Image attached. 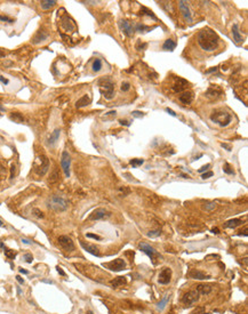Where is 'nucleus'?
<instances>
[{
  "instance_id": "nucleus-1",
  "label": "nucleus",
  "mask_w": 248,
  "mask_h": 314,
  "mask_svg": "<svg viewBox=\"0 0 248 314\" xmlns=\"http://www.w3.org/2000/svg\"><path fill=\"white\" fill-rule=\"evenodd\" d=\"M197 40H198L199 46L205 52H214L218 47V43H220V38L217 33L209 28L202 29L198 33Z\"/></svg>"
},
{
  "instance_id": "nucleus-2",
  "label": "nucleus",
  "mask_w": 248,
  "mask_h": 314,
  "mask_svg": "<svg viewBox=\"0 0 248 314\" xmlns=\"http://www.w3.org/2000/svg\"><path fill=\"white\" fill-rule=\"evenodd\" d=\"M99 92L106 99H112L114 96V84L110 78H102L99 80Z\"/></svg>"
},
{
  "instance_id": "nucleus-3",
  "label": "nucleus",
  "mask_w": 248,
  "mask_h": 314,
  "mask_svg": "<svg viewBox=\"0 0 248 314\" xmlns=\"http://www.w3.org/2000/svg\"><path fill=\"white\" fill-rule=\"evenodd\" d=\"M67 206H69V202L60 195H52L47 201V207L54 212H65L67 209Z\"/></svg>"
},
{
  "instance_id": "nucleus-4",
  "label": "nucleus",
  "mask_w": 248,
  "mask_h": 314,
  "mask_svg": "<svg viewBox=\"0 0 248 314\" xmlns=\"http://www.w3.org/2000/svg\"><path fill=\"white\" fill-rule=\"evenodd\" d=\"M210 120L214 124L218 125L220 127H227L232 121V116H231L230 113L218 110V111H215V112H213L210 114Z\"/></svg>"
},
{
  "instance_id": "nucleus-5",
  "label": "nucleus",
  "mask_w": 248,
  "mask_h": 314,
  "mask_svg": "<svg viewBox=\"0 0 248 314\" xmlns=\"http://www.w3.org/2000/svg\"><path fill=\"white\" fill-rule=\"evenodd\" d=\"M48 167H49V160H48V158L45 157V155H39L34 161L33 169H34V171L37 173V175L44 176V175L47 173Z\"/></svg>"
},
{
  "instance_id": "nucleus-6",
  "label": "nucleus",
  "mask_w": 248,
  "mask_h": 314,
  "mask_svg": "<svg viewBox=\"0 0 248 314\" xmlns=\"http://www.w3.org/2000/svg\"><path fill=\"white\" fill-rule=\"evenodd\" d=\"M140 249L151 258V261L153 262V264H156V259H159V258L161 259V256H160L159 253H158L154 248L151 247L150 244L145 243V242H141V243H140Z\"/></svg>"
},
{
  "instance_id": "nucleus-7",
  "label": "nucleus",
  "mask_w": 248,
  "mask_h": 314,
  "mask_svg": "<svg viewBox=\"0 0 248 314\" xmlns=\"http://www.w3.org/2000/svg\"><path fill=\"white\" fill-rule=\"evenodd\" d=\"M61 167L64 171L65 177H70V167H71V157L67 151H63L61 158Z\"/></svg>"
},
{
  "instance_id": "nucleus-8",
  "label": "nucleus",
  "mask_w": 248,
  "mask_h": 314,
  "mask_svg": "<svg viewBox=\"0 0 248 314\" xmlns=\"http://www.w3.org/2000/svg\"><path fill=\"white\" fill-rule=\"evenodd\" d=\"M103 266L110 268L111 271L120 272V271H122V270L126 268V263H125L124 259L118 258V259H114V261H112V262H109V263H106V264H103Z\"/></svg>"
},
{
  "instance_id": "nucleus-9",
  "label": "nucleus",
  "mask_w": 248,
  "mask_h": 314,
  "mask_svg": "<svg viewBox=\"0 0 248 314\" xmlns=\"http://www.w3.org/2000/svg\"><path fill=\"white\" fill-rule=\"evenodd\" d=\"M189 87V82L185 80V79H182L180 77H176L175 80H174L173 85H172V88L175 93H183L185 92V89Z\"/></svg>"
},
{
  "instance_id": "nucleus-10",
  "label": "nucleus",
  "mask_w": 248,
  "mask_h": 314,
  "mask_svg": "<svg viewBox=\"0 0 248 314\" xmlns=\"http://www.w3.org/2000/svg\"><path fill=\"white\" fill-rule=\"evenodd\" d=\"M58 244H60L61 248L64 249L65 251L75 250V243H73V241L71 240V238L67 237V235H61V237H58Z\"/></svg>"
},
{
  "instance_id": "nucleus-11",
  "label": "nucleus",
  "mask_w": 248,
  "mask_h": 314,
  "mask_svg": "<svg viewBox=\"0 0 248 314\" xmlns=\"http://www.w3.org/2000/svg\"><path fill=\"white\" fill-rule=\"evenodd\" d=\"M199 295L198 293H197V290H190L189 293H186L183 296V298H182V302L185 304V305H192V304H195V303H197L198 302V299H199Z\"/></svg>"
},
{
  "instance_id": "nucleus-12",
  "label": "nucleus",
  "mask_w": 248,
  "mask_h": 314,
  "mask_svg": "<svg viewBox=\"0 0 248 314\" xmlns=\"http://www.w3.org/2000/svg\"><path fill=\"white\" fill-rule=\"evenodd\" d=\"M178 7H180V11L182 13L183 15V17L186 22L189 23H191L192 22V15H191V11H190V8H189V5L186 1L184 0H181V1H178Z\"/></svg>"
},
{
  "instance_id": "nucleus-13",
  "label": "nucleus",
  "mask_w": 248,
  "mask_h": 314,
  "mask_svg": "<svg viewBox=\"0 0 248 314\" xmlns=\"http://www.w3.org/2000/svg\"><path fill=\"white\" fill-rule=\"evenodd\" d=\"M108 216H110V214L106 212L104 208H97L95 209L94 212L89 215L88 217V221H99V219H103L108 217Z\"/></svg>"
},
{
  "instance_id": "nucleus-14",
  "label": "nucleus",
  "mask_w": 248,
  "mask_h": 314,
  "mask_svg": "<svg viewBox=\"0 0 248 314\" xmlns=\"http://www.w3.org/2000/svg\"><path fill=\"white\" fill-rule=\"evenodd\" d=\"M170 279H172V270L169 267H165L163 271L159 273V283L161 284H167V283L170 282Z\"/></svg>"
},
{
  "instance_id": "nucleus-15",
  "label": "nucleus",
  "mask_w": 248,
  "mask_h": 314,
  "mask_svg": "<svg viewBox=\"0 0 248 314\" xmlns=\"http://www.w3.org/2000/svg\"><path fill=\"white\" fill-rule=\"evenodd\" d=\"M120 26H121V30L124 31V33L127 35V37H131V35L134 34V31H135L134 26H133L128 21H121Z\"/></svg>"
},
{
  "instance_id": "nucleus-16",
  "label": "nucleus",
  "mask_w": 248,
  "mask_h": 314,
  "mask_svg": "<svg viewBox=\"0 0 248 314\" xmlns=\"http://www.w3.org/2000/svg\"><path fill=\"white\" fill-rule=\"evenodd\" d=\"M80 246L84 248V250H86L87 253H89V254L94 255V256H99V255H101L99 254V249H97V247L94 246V244L86 243V242H84V241H80Z\"/></svg>"
},
{
  "instance_id": "nucleus-17",
  "label": "nucleus",
  "mask_w": 248,
  "mask_h": 314,
  "mask_svg": "<svg viewBox=\"0 0 248 314\" xmlns=\"http://www.w3.org/2000/svg\"><path fill=\"white\" fill-rule=\"evenodd\" d=\"M189 276H190L191 279H197V280H205L209 278L208 274H206V273L199 271V270H192V271H190L189 272Z\"/></svg>"
},
{
  "instance_id": "nucleus-18",
  "label": "nucleus",
  "mask_w": 248,
  "mask_h": 314,
  "mask_svg": "<svg viewBox=\"0 0 248 314\" xmlns=\"http://www.w3.org/2000/svg\"><path fill=\"white\" fill-rule=\"evenodd\" d=\"M180 101H181L183 104H190V103L192 102V99H193V94H192V92H183L180 95Z\"/></svg>"
},
{
  "instance_id": "nucleus-19",
  "label": "nucleus",
  "mask_w": 248,
  "mask_h": 314,
  "mask_svg": "<svg viewBox=\"0 0 248 314\" xmlns=\"http://www.w3.org/2000/svg\"><path fill=\"white\" fill-rule=\"evenodd\" d=\"M60 135H61V129H55V130L50 134V136L48 137V139H47V144L50 145V146H53V145L58 141Z\"/></svg>"
},
{
  "instance_id": "nucleus-20",
  "label": "nucleus",
  "mask_w": 248,
  "mask_h": 314,
  "mask_svg": "<svg viewBox=\"0 0 248 314\" xmlns=\"http://www.w3.org/2000/svg\"><path fill=\"white\" fill-rule=\"evenodd\" d=\"M90 102H92L90 97H89L88 95H84L81 98L77 101V103H76V106H77L78 109H80V107H85V106L89 105V104H90Z\"/></svg>"
},
{
  "instance_id": "nucleus-21",
  "label": "nucleus",
  "mask_w": 248,
  "mask_h": 314,
  "mask_svg": "<svg viewBox=\"0 0 248 314\" xmlns=\"http://www.w3.org/2000/svg\"><path fill=\"white\" fill-rule=\"evenodd\" d=\"M197 293L199 294V295H202V296H206V295H208V294H210V291H212V287L209 286V284H199V286H197Z\"/></svg>"
},
{
  "instance_id": "nucleus-22",
  "label": "nucleus",
  "mask_w": 248,
  "mask_h": 314,
  "mask_svg": "<svg viewBox=\"0 0 248 314\" xmlns=\"http://www.w3.org/2000/svg\"><path fill=\"white\" fill-rule=\"evenodd\" d=\"M232 35H233V40L237 43L242 41V35H241L240 31H239L238 24H233V26H232Z\"/></svg>"
},
{
  "instance_id": "nucleus-23",
  "label": "nucleus",
  "mask_w": 248,
  "mask_h": 314,
  "mask_svg": "<svg viewBox=\"0 0 248 314\" xmlns=\"http://www.w3.org/2000/svg\"><path fill=\"white\" fill-rule=\"evenodd\" d=\"M47 37H48V34H47L46 32L43 31V30H40V31H38V33L35 34L34 38H33V43H40L41 41L46 40Z\"/></svg>"
},
{
  "instance_id": "nucleus-24",
  "label": "nucleus",
  "mask_w": 248,
  "mask_h": 314,
  "mask_svg": "<svg viewBox=\"0 0 248 314\" xmlns=\"http://www.w3.org/2000/svg\"><path fill=\"white\" fill-rule=\"evenodd\" d=\"M126 282H127L126 278H124V276H118V278H116L114 280H112L110 283L113 288H118V287H121V286H124V284H126Z\"/></svg>"
},
{
  "instance_id": "nucleus-25",
  "label": "nucleus",
  "mask_w": 248,
  "mask_h": 314,
  "mask_svg": "<svg viewBox=\"0 0 248 314\" xmlns=\"http://www.w3.org/2000/svg\"><path fill=\"white\" fill-rule=\"evenodd\" d=\"M56 5V1L55 0H41L40 1V6L43 8L44 11H47V9H50L52 7H54Z\"/></svg>"
},
{
  "instance_id": "nucleus-26",
  "label": "nucleus",
  "mask_w": 248,
  "mask_h": 314,
  "mask_svg": "<svg viewBox=\"0 0 248 314\" xmlns=\"http://www.w3.org/2000/svg\"><path fill=\"white\" fill-rule=\"evenodd\" d=\"M242 224V221L239 218H233V219H230V221H227V224H225V227L227 229H236L237 226L241 225Z\"/></svg>"
},
{
  "instance_id": "nucleus-27",
  "label": "nucleus",
  "mask_w": 248,
  "mask_h": 314,
  "mask_svg": "<svg viewBox=\"0 0 248 314\" xmlns=\"http://www.w3.org/2000/svg\"><path fill=\"white\" fill-rule=\"evenodd\" d=\"M163 48L165 50H174L175 48H176V43L174 41V40H172V39H167L166 41L163 43Z\"/></svg>"
},
{
  "instance_id": "nucleus-28",
  "label": "nucleus",
  "mask_w": 248,
  "mask_h": 314,
  "mask_svg": "<svg viewBox=\"0 0 248 314\" xmlns=\"http://www.w3.org/2000/svg\"><path fill=\"white\" fill-rule=\"evenodd\" d=\"M134 29H135V31L143 32V33H145V32L151 31V30H152V29H154V28H150V26H146V25H144V24H141V23H138V24L135 25Z\"/></svg>"
},
{
  "instance_id": "nucleus-29",
  "label": "nucleus",
  "mask_w": 248,
  "mask_h": 314,
  "mask_svg": "<svg viewBox=\"0 0 248 314\" xmlns=\"http://www.w3.org/2000/svg\"><path fill=\"white\" fill-rule=\"evenodd\" d=\"M168 300H169V295H166V296L163 297V299L160 300L159 303L157 304V310L161 312V311H163V308H165V306H166V305H167V303H168Z\"/></svg>"
},
{
  "instance_id": "nucleus-30",
  "label": "nucleus",
  "mask_w": 248,
  "mask_h": 314,
  "mask_svg": "<svg viewBox=\"0 0 248 314\" xmlns=\"http://www.w3.org/2000/svg\"><path fill=\"white\" fill-rule=\"evenodd\" d=\"M92 67H93V71H94V72L101 71V69H102V61H101V58H96V60L94 61V63H93Z\"/></svg>"
},
{
  "instance_id": "nucleus-31",
  "label": "nucleus",
  "mask_w": 248,
  "mask_h": 314,
  "mask_svg": "<svg viewBox=\"0 0 248 314\" xmlns=\"http://www.w3.org/2000/svg\"><path fill=\"white\" fill-rule=\"evenodd\" d=\"M11 119L14 122H23V116H22V114H20V113H17V112H13L11 114Z\"/></svg>"
},
{
  "instance_id": "nucleus-32",
  "label": "nucleus",
  "mask_w": 248,
  "mask_h": 314,
  "mask_svg": "<svg viewBox=\"0 0 248 314\" xmlns=\"http://www.w3.org/2000/svg\"><path fill=\"white\" fill-rule=\"evenodd\" d=\"M218 94H221V89L220 88H214V87H210V88H208V90H207V95L208 96H217Z\"/></svg>"
},
{
  "instance_id": "nucleus-33",
  "label": "nucleus",
  "mask_w": 248,
  "mask_h": 314,
  "mask_svg": "<svg viewBox=\"0 0 248 314\" xmlns=\"http://www.w3.org/2000/svg\"><path fill=\"white\" fill-rule=\"evenodd\" d=\"M141 14L142 15H146V16H150V17H152L153 20H156V16H154V14L152 13V11L148 9L146 7H142L141 8Z\"/></svg>"
},
{
  "instance_id": "nucleus-34",
  "label": "nucleus",
  "mask_w": 248,
  "mask_h": 314,
  "mask_svg": "<svg viewBox=\"0 0 248 314\" xmlns=\"http://www.w3.org/2000/svg\"><path fill=\"white\" fill-rule=\"evenodd\" d=\"M223 171H224V173H225V174H227V175H234V170L232 169V167H231L227 162L224 163V166H223Z\"/></svg>"
},
{
  "instance_id": "nucleus-35",
  "label": "nucleus",
  "mask_w": 248,
  "mask_h": 314,
  "mask_svg": "<svg viewBox=\"0 0 248 314\" xmlns=\"http://www.w3.org/2000/svg\"><path fill=\"white\" fill-rule=\"evenodd\" d=\"M144 163V160L143 159H133L131 161V165L133 166V168H137V167L142 166Z\"/></svg>"
},
{
  "instance_id": "nucleus-36",
  "label": "nucleus",
  "mask_w": 248,
  "mask_h": 314,
  "mask_svg": "<svg viewBox=\"0 0 248 314\" xmlns=\"http://www.w3.org/2000/svg\"><path fill=\"white\" fill-rule=\"evenodd\" d=\"M216 202H208V203H206L204 209H205L206 212H213L214 209L216 208Z\"/></svg>"
},
{
  "instance_id": "nucleus-37",
  "label": "nucleus",
  "mask_w": 248,
  "mask_h": 314,
  "mask_svg": "<svg viewBox=\"0 0 248 314\" xmlns=\"http://www.w3.org/2000/svg\"><path fill=\"white\" fill-rule=\"evenodd\" d=\"M5 255H6L8 258H11V259H14L15 256H16V253L9 250V249H5Z\"/></svg>"
},
{
  "instance_id": "nucleus-38",
  "label": "nucleus",
  "mask_w": 248,
  "mask_h": 314,
  "mask_svg": "<svg viewBox=\"0 0 248 314\" xmlns=\"http://www.w3.org/2000/svg\"><path fill=\"white\" fill-rule=\"evenodd\" d=\"M146 46H148V45H146L145 43H141V40H138L137 43H136V49H137V50H143V49H145Z\"/></svg>"
},
{
  "instance_id": "nucleus-39",
  "label": "nucleus",
  "mask_w": 248,
  "mask_h": 314,
  "mask_svg": "<svg viewBox=\"0 0 248 314\" xmlns=\"http://www.w3.org/2000/svg\"><path fill=\"white\" fill-rule=\"evenodd\" d=\"M160 235V231L159 230H156V231H151V232L148 233V237L149 238H156Z\"/></svg>"
},
{
  "instance_id": "nucleus-40",
  "label": "nucleus",
  "mask_w": 248,
  "mask_h": 314,
  "mask_svg": "<svg viewBox=\"0 0 248 314\" xmlns=\"http://www.w3.org/2000/svg\"><path fill=\"white\" fill-rule=\"evenodd\" d=\"M86 237L89 238V239H94V240H102V238L99 237V235H96V234H92V233H87L86 234Z\"/></svg>"
},
{
  "instance_id": "nucleus-41",
  "label": "nucleus",
  "mask_w": 248,
  "mask_h": 314,
  "mask_svg": "<svg viewBox=\"0 0 248 314\" xmlns=\"http://www.w3.org/2000/svg\"><path fill=\"white\" fill-rule=\"evenodd\" d=\"M23 258H24V261L26 262V263H32V261H33V256H32L31 254H25L24 256H23Z\"/></svg>"
},
{
  "instance_id": "nucleus-42",
  "label": "nucleus",
  "mask_w": 248,
  "mask_h": 314,
  "mask_svg": "<svg viewBox=\"0 0 248 314\" xmlns=\"http://www.w3.org/2000/svg\"><path fill=\"white\" fill-rule=\"evenodd\" d=\"M33 215L35 216V217H38V218H44V214L41 212H40L39 209H33Z\"/></svg>"
},
{
  "instance_id": "nucleus-43",
  "label": "nucleus",
  "mask_w": 248,
  "mask_h": 314,
  "mask_svg": "<svg viewBox=\"0 0 248 314\" xmlns=\"http://www.w3.org/2000/svg\"><path fill=\"white\" fill-rule=\"evenodd\" d=\"M0 21L1 22H7V23H13L14 20L9 18L8 16H4V15H0Z\"/></svg>"
},
{
  "instance_id": "nucleus-44",
  "label": "nucleus",
  "mask_w": 248,
  "mask_h": 314,
  "mask_svg": "<svg viewBox=\"0 0 248 314\" xmlns=\"http://www.w3.org/2000/svg\"><path fill=\"white\" fill-rule=\"evenodd\" d=\"M131 89V85L128 84V82H122V85H121V90L122 92H128Z\"/></svg>"
},
{
  "instance_id": "nucleus-45",
  "label": "nucleus",
  "mask_w": 248,
  "mask_h": 314,
  "mask_svg": "<svg viewBox=\"0 0 248 314\" xmlns=\"http://www.w3.org/2000/svg\"><path fill=\"white\" fill-rule=\"evenodd\" d=\"M192 314H205V308L204 307H198V308H195Z\"/></svg>"
},
{
  "instance_id": "nucleus-46",
  "label": "nucleus",
  "mask_w": 248,
  "mask_h": 314,
  "mask_svg": "<svg viewBox=\"0 0 248 314\" xmlns=\"http://www.w3.org/2000/svg\"><path fill=\"white\" fill-rule=\"evenodd\" d=\"M131 116H135V118H142V116H143V113L140 112V111H134V112H131Z\"/></svg>"
},
{
  "instance_id": "nucleus-47",
  "label": "nucleus",
  "mask_w": 248,
  "mask_h": 314,
  "mask_svg": "<svg viewBox=\"0 0 248 314\" xmlns=\"http://www.w3.org/2000/svg\"><path fill=\"white\" fill-rule=\"evenodd\" d=\"M212 176H213V171H207V173L202 174V175H201L202 180H206V178H209V177H212Z\"/></svg>"
},
{
  "instance_id": "nucleus-48",
  "label": "nucleus",
  "mask_w": 248,
  "mask_h": 314,
  "mask_svg": "<svg viewBox=\"0 0 248 314\" xmlns=\"http://www.w3.org/2000/svg\"><path fill=\"white\" fill-rule=\"evenodd\" d=\"M120 192L121 193V197H126L128 193H129V189H124V187H120Z\"/></svg>"
},
{
  "instance_id": "nucleus-49",
  "label": "nucleus",
  "mask_w": 248,
  "mask_h": 314,
  "mask_svg": "<svg viewBox=\"0 0 248 314\" xmlns=\"http://www.w3.org/2000/svg\"><path fill=\"white\" fill-rule=\"evenodd\" d=\"M209 167H210V165H209V163H208V165H206V166H202L201 168H200V169L198 170V171H199V173H204V171H206V170L208 169Z\"/></svg>"
},
{
  "instance_id": "nucleus-50",
  "label": "nucleus",
  "mask_w": 248,
  "mask_h": 314,
  "mask_svg": "<svg viewBox=\"0 0 248 314\" xmlns=\"http://www.w3.org/2000/svg\"><path fill=\"white\" fill-rule=\"evenodd\" d=\"M119 122H120V125H122V126H127V127L128 126H131V122L128 120H120Z\"/></svg>"
},
{
  "instance_id": "nucleus-51",
  "label": "nucleus",
  "mask_w": 248,
  "mask_h": 314,
  "mask_svg": "<svg viewBox=\"0 0 248 314\" xmlns=\"http://www.w3.org/2000/svg\"><path fill=\"white\" fill-rule=\"evenodd\" d=\"M166 112H168V113H169L170 116H176V113L174 112V111H173V110H172V109H169V107H167V109H166Z\"/></svg>"
},
{
  "instance_id": "nucleus-52",
  "label": "nucleus",
  "mask_w": 248,
  "mask_h": 314,
  "mask_svg": "<svg viewBox=\"0 0 248 314\" xmlns=\"http://www.w3.org/2000/svg\"><path fill=\"white\" fill-rule=\"evenodd\" d=\"M56 270H57V272H58V273H60L61 275L65 276V272H64L63 270H62V268H61V267H56Z\"/></svg>"
},
{
  "instance_id": "nucleus-53",
  "label": "nucleus",
  "mask_w": 248,
  "mask_h": 314,
  "mask_svg": "<svg viewBox=\"0 0 248 314\" xmlns=\"http://www.w3.org/2000/svg\"><path fill=\"white\" fill-rule=\"evenodd\" d=\"M221 145H222V148H227V151H229V152H230V151H231V146H230V145H227V144H224V143H223V144H221Z\"/></svg>"
},
{
  "instance_id": "nucleus-54",
  "label": "nucleus",
  "mask_w": 248,
  "mask_h": 314,
  "mask_svg": "<svg viewBox=\"0 0 248 314\" xmlns=\"http://www.w3.org/2000/svg\"><path fill=\"white\" fill-rule=\"evenodd\" d=\"M0 81L2 82V84H5V85H8V82H9L7 79H5L4 77H0Z\"/></svg>"
},
{
  "instance_id": "nucleus-55",
  "label": "nucleus",
  "mask_w": 248,
  "mask_h": 314,
  "mask_svg": "<svg viewBox=\"0 0 248 314\" xmlns=\"http://www.w3.org/2000/svg\"><path fill=\"white\" fill-rule=\"evenodd\" d=\"M16 280H17V281H18V282H20V283H21V284H23V283H24V280L22 279V278H21V276H20V275L16 276Z\"/></svg>"
},
{
  "instance_id": "nucleus-56",
  "label": "nucleus",
  "mask_w": 248,
  "mask_h": 314,
  "mask_svg": "<svg viewBox=\"0 0 248 314\" xmlns=\"http://www.w3.org/2000/svg\"><path fill=\"white\" fill-rule=\"evenodd\" d=\"M22 242H23V243H25V244H31L32 243V241L26 240V239H22Z\"/></svg>"
},
{
  "instance_id": "nucleus-57",
  "label": "nucleus",
  "mask_w": 248,
  "mask_h": 314,
  "mask_svg": "<svg viewBox=\"0 0 248 314\" xmlns=\"http://www.w3.org/2000/svg\"><path fill=\"white\" fill-rule=\"evenodd\" d=\"M20 272L23 273V274H29V272L26 271V270H23V268H20Z\"/></svg>"
},
{
  "instance_id": "nucleus-58",
  "label": "nucleus",
  "mask_w": 248,
  "mask_h": 314,
  "mask_svg": "<svg viewBox=\"0 0 248 314\" xmlns=\"http://www.w3.org/2000/svg\"><path fill=\"white\" fill-rule=\"evenodd\" d=\"M212 232H213V233H215V234H218V233H220V231H218V229H217V227H216V229H213V230H212Z\"/></svg>"
},
{
  "instance_id": "nucleus-59",
  "label": "nucleus",
  "mask_w": 248,
  "mask_h": 314,
  "mask_svg": "<svg viewBox=\"0 0 248 314\" xmlns=\"http://www.w3.org/2000/svg\"><path fill=\"white\" fill-rule=\"evenodd\" d=\"M181 176L183 177V178H189V176H186V175H183V174H182Z\"/></svg>"
},
{
  "instance_id": "nucleus-60",
  "label": "nucleus",
  "mask_w": 248,
  "mask_h": 314,
  "mask_svg": "<svg viewBox=\"0 0 248 314\" xmlns=\"http://www.w3.org/2000/svg\"><path fill=\"white\" fill-rule=\"evenodd\" d=\"M0 226H1V227H4V223L1 222V221H0Z\"/></svg>"
},
{
  "instance_id": "nucleus-61",
  "label": "nucleus",
  "mask_w": 248,
  "mask_h": 314,
  "mask_svg": "<svg viewBox=\"0 0 248 314\" xmlns=\"http://www.w3.org/2000/svg\"><path fill=\"white\" fill-rule=\"evenodd\" d=\"M86 314H94V313H93L92 311H88V312H87V313H86Z\"/></svg>"
}]
</instances>
